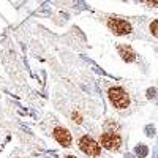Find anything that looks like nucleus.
Segmentation results:
<instances>
[{
    "mask_svg": "<svg viewBox=\"0 0 158 158\" xmlns=\"http://www.w3.org/2000/svg\"><path fill=\"white\" fill-rule=\"evenodd\" d=\"M155 97H156V89H153V87L147 90V98H155Z\"/></svg>",
    "mask_w": 158,
    "mask_h": 158,
    "instance_id": "10",
    "label": "nucleus"
},
{
    "mask_svg": "<svg viewBox=\"0 0 158 158\" xmlns=\"http://www.w3.org/2000/svg\"><path fill=\"white\" fill-rule=\"evenodd\" d=\"M109 101L114 104L117 109H125L130 106V95L122 89V87H111L108 92Z\"/></svg>",
    "mask_w": 158,
    "mask_h": 158,
    "instance_id": "1",
    "label": "nucleus"
},
{
    "mask_svg": "<svg viewBox=\"0 0 158 158\" xmlns=\"http://www.w3.org/2000/svg\"><path fill=\"white\" fill-rule=\"evenodd\" d=\"M79 147H81V150L90 156H98L101 153V146L90 136H82L81 141H79Z\"/></svg>",
    "mask_w": 158,
    "mask_h": 158,
    "instance_id": "3",
    "label": "nucleus"
},
{
    "mask_svg": "<svg viewBox=\"0 0 158 158\" xmlns=\"http://www.w3.org/2000/svg\"><path fill=\"white\" fill-rule=\"evenodd\" d=\"M73 120H74L76 123H81V122H82L81 114H79V112H73Z\"/></svg>",
    "mask_w": 158,
    "mask_h": 158,
    "instance_id": "9",
    "label": "nucleus"
},
{
    "mask_svg": "<svg viewBox=\"0 0 158 158\" xmlns=\"http://www.w3.org/2000/svg\"><path fill=\"white\" fill-rule=\"evenodd\" d=\"M146 131H147V135H149V136H153L155 128H153V127H147V128H146Z\"/></svg>",
    "mask_w": 158,
    "mask_h": 158,
    "instance_id": "12",
    "label": "nucleus"
},
{
    "mask_svg": "<svg viewBox=\"0 0 158 158\" xmlns=\"http://www.w3.org/2000/svg\"><path fill=\"white\" fill-rule=\"evenodd\" d=\"M100 144L104 149H108V150H118L120 146H122V138L118 136L117 133H111V131H108V133L101 135Z\"/></svg>",
    "mask_w": 158,
    "mask_h": 158,
    "instance_id": "4",
    "label": "nucleus"
},
{
    "mask_svg": "<svg viewBox=\"0 0 158 158\" xmlns=\"http://www.w3.org/2000/svg\"><path fill=\"white\" fill-rule=\"evenodd\" d=\"M65 158H76V156H73V155H68V156H65Z\"/></svg>",
    "mask_w": 158,
    "mask_h": 158,
    "instance_id": "13",
    "label": "nucleus"
},
{
    "mask_svg": "<svg viewBox=\"0 0 158 158\" xmlns=\"http://www.w3.org/2000/svg\"><path fill=\"white\" fill-rule=\"evenodd\" d=\"M144 2L150 6H153V8H158V0H144Z\"/></svg>",
    "mask_w": 158,
    "mask_h": 158,
    "instance_id": "11",
    "label": "nucleus"
},
{
    "mask_svg": "<svg viewBox=\"0 0 158 158\" xmlns=\"http://www.w3.org/2000/svg\"><path fill=\"white\" fill-rule=\"evenodd\" d=\"M118 51V54H120V57L125 60V62H135L136 59V54H135V51L131 46H127V44H120L117 48Z\"/></svg>",
    "mask_w": 158,
    "mask_h": 158,
    "instance_id": "6",
    "label": "nucleus"
},
{
    "mask_svg": "<svg viewBox=\"0 0 158 158\" xmlns=\"http://www.w3.org/2000/svg\"><path fill=\"white\" fill-rule=\"evenodd\" d=\"M54 138H56V141L60 144V146H63V147H70L71 146V135H70V131L67 128L57 127L54 130Z\"/></svg>",
    "mask_w": 158,
    "mask_h": 158,
    "instance_id": "5",
    "label": "nucleus"
},
{
    "mask_svg": "<svg viewBox=\"0 0 158 158\" xmlns=\"http://www.w3.org/2000/svg\"><path fill=\"white\" fill-rule=\"evenodd\" d=\"M149 29H150V33H152V35H153L155 38H158V19H156V21H152V22H150Z\"/></svg>",
    "mask_w": 158,
    "mask_h": 158,
    "instance_id": "8",
    "label": "nucleus"
},
{
    "mask_svg": "<svg viewBox=\"0 0 158 158\" xmlns=\"http://www.w3.org/2000/svg\"><path fill=\"white\" fill-rule=\"evenodd\" d=\"M108 27L114 35H118V36L128 35V33H131V30H133V27H131V24L128 21H125L122 18H114V16L108 19Z\"/></svg>",
    "mask_w": 158,
    "mask_h": 158,
    "instance_id": "2",
    "label": "nucleus"
},
{
    "mask_svg": "<svg viewBox=\"0 0 158 158\" xmlns=\"http://www.w3.org/2000/svg\"><path fill=\"white\" fill-rule=\"evenodd\" d=\"M147 152H149V150H147V147L144 146V144H139V146L135 149V153H136L138 158H146V156H147Z\"/></svg>",
    "mask_w": 158,
    "mask_h": 158,
    "instance_id": "7",
    "label": "nucleus"
}]
</instances>
